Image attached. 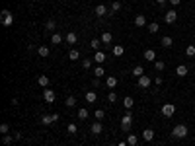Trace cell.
<instances>
[{
  "instance_id": "cell-45",
  "label": "cell",
  "mask_w": 195,
  "mask_h": 146,
  "mask_svg": "<svg viewBox=\"0 0 195 146\" xmlns=\"http://www.w3.org/2000/svg\"><path fill=\"white\" fill-rule=\"evenodd\" d=\"M14 138H16V140H22L24 137H22V133H14Z\"/></svg>"
},
{
  "instance_id": "cell-4",
  "label": "cell",
  "mask_w": 195,
  "mask_h": 146,
  "mask_svg": "<svg viewBox=\"0 0 195 146\" xmlns=\"http://www.w3.org/2000/svg\"><path fill=\"white\" fill-rule=\"evenodd\" d=\"M162 115L164 117H174V113H176V105H172V103H166V105H162Z\"/></svg>"
},
{
  "instance_id": "cell-43",
  "label": "cell",
  "mask_w": 195,
  "mask_h": 146,
  "mask_svg": "<svg viewBox=\"0 0 195 146\" xmlns=\"http://www.w3.org/2000/svg\"><path fill=\"white\" fill-rule=\"evenodd\" d=\"M121 10V2H113L111 4V12H119Z\"/></svg>"
},
{
  "instance_id": "cell-33",
  "label": "cell",
  "mask_w": 195,
  "mask_h": 146,
  "mask_svg": "<svg viewBox=\"0 0 195 146\" xmlns=\"http://www.w3.org/2000/svg\"><path fill=\"white\" fill-rule=\"evenodd\" d=\"M99 45H102V39H92V43H90L94 51H99Z\"/></svg>"
},
{
  "instance_id": "cell-47",
  "label": "cell",
  "mask_w": 195,
  "mask_h": 146,
  "mask_svg": "<svg viewBox=\"0 0 195 146\" xmlns=\"http://www.w3.org/2000/svg\"><path fill=\"white\" fill-rule=\"evenodd\" d=\"M180 2H182V0H170V4H172V6H178Z\"/></svg>"
},
{
  "instance_id": "cell-20",
  "label": "cell",
  "mask_w": 195,
  "mask_h": 146,
  "mask_svg": "<svg viewBox=\"0 0 195 146\" xmlns=\"http://www.w3.org/2000/svg\"><path fill=\"white\" fill-rule=\"evenodd\" d=\"M143 138L146 140V142H150V140L154 138V131H152V129H144V131H143Z\"/></svg>"
},
{
  "instance_id": "cell-30",
  "label": "cell",
  "mask_w": 195,
  "mask_h": 146,
  "mask_svg": "<svg viewBox=\"0 0 195 146\" xmlns=\"http://www.w3.org/2000/svg\"><path fill=\"white\" fill-rule=\"evenodd\" d=\"M158 29H160V25H158L156 22H152V24H148V31H150L152 35H154V33H158Z\"/></svg>"
},
{
  "instance_id": "cell-26",
  "label": "cell",
  "mask_w": 195,
  "mask_h": 146,
  "mask_svg": "<svg viewBox=\"0 0 195 146\" xmlns=\"http://www.w3.org/2000/svg\"><path fill=\"white\" fill-rule=\"evenodd\" d=\"M88 115H90V113H88V109H78V119H80V121H86L88 119Z\"/></svg>"
},
{
  "instance_id": "cell-1",
  "label": "cell",
  "mask_w": 195,
  "mask_h": 146,
  "mask_svg": "<svg viewBox=\"0 0 195 146\" xmlns=\"http://www.w3.org/2000/svg\"><path fill=\"white\" fill-rule=\"evenodd\" d=\"M187 134H189V129H187V125H183V123L176 125V127L172 129V137L174 138H186Z\"/></svg>"
},
{
  "instance_id": "cell-25",
  "label": "cell",
  "mask_w": 195,
  "mask_h": 146,
  "mask_svg": "<svg viewBox=\"0 0 195 146\" xmlns=\"http://www.w3.org/2000/svg\"><path fill=\"white\" fill-rule=\"evenodd\" d=\"M37 53H39V57H49V47H45V45H41V47H37Z\"/></svg>"
},
{
  "instance_id": "cell-49",
  "label": "cell",
  "mask_w": 195,
  "mask_h": 146,
  "mask_svg": "<svg viewBox=\"0 0 195 146\" xmlns=\"http://www.w3.org/2000/svg\"><path fill=\"white\" fill-rule=\"evenodd\" d=\"M156 2L160 4V6H164V4H166V0H156Z\"/></svg>"
},
{
  "instance_id": "cell-48",
  "label": "cell",
  "mask_w": 195,
  "mask_h": 146,
  "mask_svg": "<svg viewBox=\"0 0 195 146\" xmlns=\"http://www.w3.org/2000/svg\"><path fill=\"white\" fill-rule=\"evenodd\" d=\"M117 146H129V144H127V140H121V142H119Z\"/></svg>"
},
{
  "instance_id": "cell-9",
  "label": "cell",
  "mask_w": 195,
  "mask_h": 146,
  "mask_svg": "<svg viewBox=\"0 0 195 146\" xmlns=\"http://www.w3.org/2000/svg\"><path fill=\"white\" fill-rule=\"evenodd\" d=\"M94 12H96L98 18H103V16H107V14H109V10L105 8L103 4H99V6H96V10H94Z\"/></svg>"
},
{
  "instance_id": "cell-15",
  "label": "cell",
  "mask_w": 195,
  "mask_h": 146,
  "mask_svg": "<svg viewBox=\"0 0 195 146\" xmlns=\"http://www.w3.org/2000/svg\"><path fill=\"white\" fill-rule=\"evenodd\" d=\"M37 84H39L41 88H43V90H45V88H49V76H45V74H41V76L37 78Z\"/></svg>"
},
{
  "instance_id": "cell-40",
  "label": "cell",
  "mask_w": 195,
  "mask_h": 146,
  "mask_svg": "<svg viewBox=\"0 0 195 146\" xmlns=\"http://www.w3.org/2000/svg\"><path fill=\"white\" fill-rule=\"evenodd\" d=\"M41 123H43V125H51L53 123V117L51 115H43V117H41Z\"/></svg>"
},
{
  "instance_id": "cell-35",
  "label": "cell",
  "mask_w": 195,
  "mask_h": 146,
  "mask_svg": "<svg viewBox=\"0 0 195 146\" xmlns=\"http://www.w3.org/2000/svg\"><path fill=\"white\" fill-rule=\"evenodd\" d=\"M127 144L129 146H137V134H129V137H127Z\"/></svg>"
},
{
  "instance_id": "cell-17",
  "label": "cell",
  "mask_w": 195,
  "mask_h": 146,
  "mask_svg": "<svg viewBox=\"0 0 195 146\" xmlns=\"http://www.w3.org/2000/svg\"><path fill=\"white\" fill-rule=\"evenodd\" d=\"M94 60H96L98 64H103V62H105V53H103V51H96V55H94Z\"/></svg>"
},
{
  "instance_id": "cell-11",
  "label": "cell",
  "mask_w": 195,
  "mask_h": 146,
  "mask_svg": "<svg viewBox=\"0 0 195 146\" xmlns=\"http://www.w3.org/2000/svg\"><path fill=\"white\" fill-rule=\"evenodd\" d=\"M117 78H115V76H107V78H105V86H107L109 88V90H113V88L115 86H117Z\"/></svg>"
},
{
  "instance_id": "cell-31",
  "label": "cell",
  "mask_w": 195,
  "mask_h": 146,
  "mask_svg": "<svg viewBox=\"0 0 195 146\" xmlns=\"http://www.w3.org/2000/svg\"><path fill=\"white\" fill-rule=\"evenodd\" d=\"M68 59H70V60H78V59H80V53H78L76 49H72L70 53H68Z\"/></svg>"
},
{
  "instance_id": "cell-8",
  "label": "cell",
  "mask_w": 195,
  "mask_h": 146,
  "mask_svg": "<svg viewBox=\"0 0 195 146\" xmlns=\"http://www.w3.org/2000/svg\"><path fill=\"white\" fill-rule=\"evenodd\" d=\"M143 57H144V60H148V62H154V60H156V51H154V49H146Z\"/></svg>"
},
{
  "instance_id": "cell-2",
  "label": "cell",
  "mask_w": 195,
  "mask_h": 146,
  "mask_svg": "<svg viewBox=\"0 0 195 146\" xmlns=\"http://www.w3.org/2000/svg\"><path fill=\"white\" fill-rule=\"evenodd\" d=\"M131 123H133V115H131V113L123 115V117H121V131H123V133H129V131H131Z\"/></svg>"
},
{
  "instance_id": "cell-12",
  "label": "cell",
  "mask_w": 195,
  "mask_h": 146,
  "mask_svg": "<svg viewBox=\"0 0 195 146\" xmlns=\"http://www.w3.org/2000/svg\"><path fill=\"white\" fill-rule=\"evenodd\" d=\"M102 131H103V127H102V123H99V121L92 123V127H90V133H92V134H99Z\"/></svg>"
},
{
  "instance_id": "cell-14",
  "label": "cell",
  "mask_w": 195,
  "mask_h": 146,
  "mask_svg": "<svg viewBox=\"0 0 195 146\" xmlns=\"http://www.w3.org/2000/svg\"><path fill=\"white\" fill-rule=\"evenodd\" d=\"M99 39H102V43H103V45H109V43L113 41V35L109 33V31H103V33H102V37H99Z\"/></svg>"
},
{
  "instance_id": "cell-13",
  "label": "cell",
  "mask_w": 195,
  "mask_h": 146,
  "mask_svg": "<svg viewBox=\"0 0 195 146\" xmlns=\"http://www.w3.org/2000/svg\"><path fill=\"white\" fill-rule=\"evenodd\" d=\"M65 41H66V43H70V45H74L76 41H78V35L74 33V31H68L66 37H65Z\"/></svg>"
},
{
  "instance_id": "cell-44",
  "label": "cell",
  "mask_w": 195,
  "mask_h": 146,
  "mask_svg": "<svg viewBox=\"0 0 195 146\" xmlns=\"http://www.w3.org/2000/svg\"><path fill=\"white\" fill-rule=\"evenodd\" d=\"M92 86H94V88L99 86V78H94V80H92Z\"/></svg>"
},
{
  "instance_id": "cell-34",
  "label": "cell",
  "mask_w": 195,
  "mask_h": 146,
  "mask_svg": "<svg viewBox=\"0 0 195 146\" xmlns=\"http://www.w3.org/2000/svg\"><path fill=\"white\" fill-rule=\"evenodd\" d=\"M92 60H94V59H84V60H82V68L90 70V68H92Z\"/></svg>"
},
{
  "instance_id": "cell-50",
  "label": "cell",
  "mask_w": 195,
  "mask_h": 146,
  "mask_svg": "<svg viewBox=\"0 0 195 146\" xmlns=\"http://www.w3.org/2000/svg\"><path fill=\"white\" fill-rule=\"evenodd\" d=\"M193 105H195V103H193Z\"/></svg>"
},
{
  "instance_id": "cell-21",
  "label": "cell",
  "mask_w": 195,
  "mask_h": 146,
  "mask_svg": "<svg viewBox=\"0 0 195 146\" xmlns=\"http://www.w3.org/2000/svg\"><path fill=\"white\" fill-rule=\"evenodd\" d=\"M176 74H178V76H182V78H183V76H187V66H186V64H180V66L176 68Z\"/></svg>"
},
{
  "instance_id": "cell-27",
  "label": "cell",
  "mask_w": 195,
  "mask_h": 146,
  "mask_svg": "<svg viewBox=\"0 0 195 146\" xmlns=\"http://www.w3.org/2000/svg\"><path fill=\"white\" fill-rule=\"evenodd\" d=\"M123 53H125V47H123V45H115V47H113V55H115V57H121Z\"/></svg>"
},
{
  "instance_id": "cell-36",
  "label": "cell",
  "mask_w": 195,
  "mask_h": 146,
  "mask_svg": "<svg viewBox=\"0 0 195 146\" xmlns=\"http://www.w3.org/2000/svg\"><path fill=\"white\" fill-rule=\"evenodd\" d=\"M12 140H16L12 134H4V137H2V142L6 144V146H8V144H12Z\"/></svg>"
},
{
  "instance_id": "cell-5",
  "label": "cell",
  "mask_w": 195,
  "mask_h": 146,
  "mask_svg": "<svg viewBox=\"0 0 195 146\" xmlns=\"http://www.w3.org/2000/svg\"><path fill=\"white\" fill-rule=\"evenodd\" d=\"M176 20H178V12H176V10H168V12L164 14V22L166 24H176Z\"/></svg>"
},
{
  "instance_id": "cell-23",
  "label": "cell",
  "mask_w": 195,
  "mask_h": 146,
  "mask_svg": "<svg viewBox=\"0 0 195 146\" xmlns=\"http://www.w3.org/2000/svg\"><path fill=\"white\" fill-rule=\"evenodd\" d=\"M133 105H135L133 97H131V96H127V97L123 100V107H125V109H133Z\"/></svg>"
},
{
  "instance_id": "cell-7",
  "label": "cell",
  "mask_w": 195,
  "mask_h": 146,
  "mask_svg": "<svg viewBox=\"0 0 195 146\" xmlns=\"http://www.w3.org/2000/svg\"><path fill=\"white\" fill-rule=\"evenodd\" d=\"M55 92H53V90H49V88H45V90H43V100L47 101V103H53V101H55Z\"/></svg>"
},
{
  "instance_id": "cell-3",
  "label": "cell",
  "mask_w": 195,
  "mask_h": 146,
  "mask_svg": "<svg viewBox=\"0 0 195 146\" xmlns=\"http://www.w3.org/2000/svg\"><path fill=\"white\" fill-rule=\"evenodd\" d=\"M0 16H2V25L10 27V25H12V22H14L12 12H10V10H2V12H0Z\"/></svg>"
},
{
  "instance_id": "cell-32",
  "label": "cell",
  "mask_w": 195,
  "mask_h": 146,
  "mask_svg": "<svg viewBox=\"0 0 195 146\" xmlns=\"http://www.w3.org/2000/svg\"><path fill=\"white\" fill-rule=\"evenodd\" d=\"M65 103H66V107H74V105H76V97H74V96H68Z\"/></svg>"
},
{
  "instance_id": "cell-19",
  "label": "cell",
  "mask_w": 195,
  "mask_h": 146,
  "mask_svg": "<svg viewBox=\"0 0 195 146\" xmlns=\"http://www.w3.org/2000/svg\"><path fill=\"white\" fill-rule=\"evenodd\" d=\"M84 97H86V101H88V103H96V100H98V96H96V92H94V90L86 92V96H84Z\"/></svg>"
},
{
  "instance_id": "cell-39",
  "label": "cell",
  "mask_w": 195,
  "mask_h": 146,
  "mask_svg": "<svg viewBox=\"0 0 195 146\" xmlns=\"http://www.w3.org/2000/svg\"><path fill=\"white\" fill-rule=\"evenodd\" d=\"M66 131H68V133H70V134H74V133L78 131V127H76V123H70V125H68V127H66Z\"/></svg>"
},
{
  "instance_id": "cell-10",
  "label": "cell",
  "mask_w": 195,
  "mask_h": 146,
  "mask_svg": "<svg viewBox=\"0 0 195 146\" xmlns=\"http://www.w3.org/2000/svg\"><path fill=\"white\" fill-rule=\"evenodd\" d=\"M160 45L164 47V49H170V47L174 45V41H172V37H170V35H164V37L160 39Z\"/></svg>"
},
{
  "instance_id": "cell-22",
  "label": "cell",
  "mask_w": 195,
  "mask_h": 146,
  "mask_svg": "<svg viewBox=\"0 0 195 146\" xmlns=\"http://www.w3.org/2000/svg\"><path fill=\"white\" fill-rule=\"evenodd\" d=\"M143 74H144V68H143L141 64H137L135 68H133V76H135V78H141Z\"/></svg>"
},
{
  "instance_id": "cell-24",
  "label": "cell",
  "mask_w": 195,
  "mask_h": 146,
  "mask_svg": "<svg viewBox=\"0 0 195 146\" xmlns=\"http://www.w3.org/2000/svg\"><path fill=\"white\" fill-rule=\"evenodd\" d=\"M94 76H96V78H103V76H105V70H103V66H102V64L94 68Z\"/></svg>"
},
{
  "instance_id": "cell-42",
  "label": "cell",
  "mask_w": 195,
  "mask_h": 146,
  "mask_svg": "<svg viewBox=\"0 0 195 146\" xmlns=\"http://www.w3.org/2000/svg\"><path fill=\"white\" fill-rule=\"evenodd\" d=\"M94 115H96V119H98V121H102V119L105 117V111H103V109H98V111L94 113Z\"/></svg>"
},
{
  "instance_id": "cell-41",
  "label": "cell",
  "mask_w": 195,
  "mask_h": 146,
  "mask_svg": "<svg viewBox=\"0 0 195 146\" xmlns=\"http://www.w3.org/2000/svg\"><path fill=\"white\" fill-rule=\"evenodd\" d=\"M107 101H109V103H115V101H117V93H115V92H109Z\"/></svg>"
},
{
  "instance_id": "cell-18",
  "label": "cell",
  "mask_w": 195,
  "mask_h": 146,
  "mask_svg": "<svg viewBox=\"0 0 195 146\" xmlns=\"http://www.w3.org/2000/svg\"><path fill=\"white\" fill-rule=\"evenodd\" d=\"M135 25H137V27H144V25H146V18H144L143 14H139L135 18Z\"/></svg>"
},
{
  "instance_id": "cell-46",
  "label": "cell",
  "mask_w": 195,
  "mask_h": 146,
  "mask_svg": "<svg viewBox=\"0 0 195 146\" xmlns=\"http://www.w3.org/2000/svg\"><path fill=\"white\" fill-rule=\"evenodd\" d=\"M154 82H156V86H160V84H162V76H156Z\"/></svg>"
},
{
  "instance_id": "cell-6",
  "label": "cell",
  "mask_w": 195,
  "mask_h": 146,
  "mask_svg": "<svg viewBox=\"0 0 195 146\" xmlns=\"http://www.w3.org/2000/svg\"><path fill=\"white\" fill-rule=\"evenodd\" d=\"M150 76H146V74H143V76H141L139 78V80H137V86H139V88H143V90H146V88H148L150 86Z\"/></svg>"
},
{
  "instance_id": "cell-29",
  "label": "cell",
  "mask_w": 195,
  "mask_h": 146,
  "mask_svg": "<svg viewBox=\"0 0 195 146\" xmlns=\"http://www.w3.org/2000/svg\"><path fill=\"white\" fill-rule=\"evenodd\" d=\"M51 43H55V45L62 43V37H61V33H53V35H51Z\"/></svg>"
},
{
  "instance_id": "cell-37",
  "label": "cell",
  "mask_w": 195,
  "mask_h": 146,
  "mask_svg": "<svg viewBox=\"0 0 195 146\" xmlns=\"http://www.w3.org/2000/svg\"><path fill=\"white\" fill-rule=\"evenodd\" d=\"M186 55H187V57H195V45H187Z\"/></svg>"
},
{
  "instance_id": "cell-16",
  "label": "cell",
  "mask_w": 195,
  "mask_h": 146,
  "mask_svg": "<svg viewBox=\"0 0 195 146\" xmlns=\"http://www.w3.org/2000/svg\"><path fill=\"white\" fill-rule=\"evenodd\" d=\"M43 29L45 31H55L57 29V22H55V20H47L45 25H43Z\"/></svg>"
},
{
  "instance_id": "cell-38",
  "label": "cell",
  "mask_w": 195,
  "mask_h": 146,
  "mask_svg": "<svg viewBox=\"0 0 195 146\" xmlns=\"http://www.w3.org/2000/svg\"><path fill=\"white\" fill-rule=\"evenodd\" d=\"M0 133H2V134H8V133H10V125H8V123H2V125H0Z\"/></svg>"
},
{
  "instance_id": "cell-28",
  "label": "cell",
  "mask_w": 195,
  "mask_h": 146,
  "mask_svg": "<svg viewBox=\"0 0 195 146\" xmlns=\"http://www.w3.org/2000/svg\"><path fill=\"white\" fill-rule=\"evenodd\" d=\"M154 68H156L158 72H162V70L166 68V62H164V60H154Z\"/></svg>"
}]
</instances>
